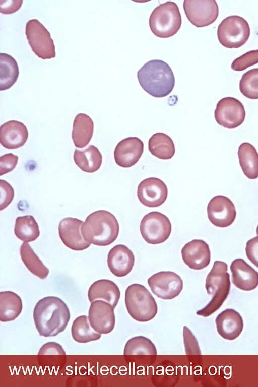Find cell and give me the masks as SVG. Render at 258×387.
Listing matches in <instances>:
<instances>
[{"instance_id":"6da1fadb","label":"cell","mask_w":258,"mask_h":387,"mask_svg":"<svg viewBox=\"0 0 258 387\" xmlns=\"http://www.w3.org/2000/svg\"><path fill=\"white\" fill-rule=\"evenodd\" d=\"M33 316L40 336L53 337L64 331L70 319V313L60 298L47 296L37 302Z\"/></svg>"},{"instance_id":"7a4b0ae2","label":"cell","mask_w":258,"mask_h":387,"mask_svg":"<svg viewBox=\"0 0 258 387\" xmlns=\"http://www.w3.org/2000/svg\"><path fill=\"white\" fill-rule=\"evenodd\" d=\"M137 77L143 90L156 98L167 96L175 85L174 75L170 67L159 59L145 63L138 71Z\"/></svg>"},{"instance_id":"3957f363","label":"cell","mask_w":258,"mask_h":387,"mask_svg":"<svg viewBox=\"0 0 258 387\" xmlns=\"http://www.w3.org/2000/svg\"><path fill=\"white\" fill-rule=\"evenodd\" d=\"M119 226L115 217L105 210L95 211L86 218L81 227L84 239L97 246H107L117 238Z\"/></svg>"},{"instance_id":"277c9868","label":"cell","mask_w":258,"mask_h":387,"mask_svg":"<svg viewBox=\"0 0 258 387\" xmlns=\"http://www.w3.org/2000/svg\"><path fill=\"white\" fill-rule=\"evenodd\" d=\"M228 265L225 262L216 261L208 274L205 288L208 295H212L209 303L197 311L198 315L208 317L216 311L227 298L230 289V275Z\"/></svg>"},{"instance_id":"5b68a950","label":"cell","mask_w":258,"mask_h":387,"mask_svg":"<svg viewBox=\"0 0 258 387\" xmlns=\"http://www.w3.org/2000/svg\"><path fill=\"white\" fill-rule=\"evenodd\" d=\"M125 304L130 315L139 322L152 320L158 311L153 296L144 286L139 284H131L126 288Z\"/></svg>"},{"instance_id":"8992f818","label":"cell","mask_w":258,"mask_h":387,"mask_svg":"<svg viewBox=\"0 0 258 387\" xmlns=\"http://www.w3.org/2000/svg\"><path fill=\"white\" fill-rule=\"evenodd\" d=\"M181 16L177 5L171 1L160 4L151 13L149 26L152 32L160 38L173 36L181 26Z\"/></svg>"},{"instance_id":"52a82bcc","label":"cell","mask_w":258,"mask_h":387,"mask_svg":"<svg viewBox=\"0 0 258 387\" xmlns=\"http://www.w3.org/2000/svg\"><path fill=\"white\" fill-rule=\"evenodd\" d=\"M250 30L248 22L242 17L233 15L224 19L217 29L219 42L228 48H238L248 40Z\"/></svg>"},{"instance_id":"ba28073f","label":"cell","mask_w":258,"mask_h":387,"mask_svg":"<svg viewBox=\"0 0 258 387\" xmlns=\"http://www.w3.org/2000/svg\"><path fill=\"white\" fill-rule=\"evenodd\" d=\"M25 34L32 50L38 57L47 59L55 57V47L50 33L37 19L27 22Z\"/></svg>"},{"instance_id":"9c48e42d","label":"cell","mask_w":258,"mask_h":387,"mask_svg":"<svg viewBox=\"0 0 258 387\" xmlns=\"http://www.w3.org/2000/svg\"><path fill=\"white\" fill-rule=\"evenodd\" d=\"M171 224L169 218L157 211L151 212L142 218L140 231L143 239L151 244L165 242L171 232Z\"/></svg>"},{"instance_id":"30bf717a","label":"cell","mask_w":258,"mask_h":387,"mask_svg":"<svg viewBox=\"0 0 258 387\" xmlns=\"http://www.w3.org/2000/svg\"><path fill=\"white\" fill-rule=\"evenodd\" d=\"M183 6L187 18L197 27L212 24L219 15L218 6L215 0H184Z\"/></svg>"},{"instance_id":"8fae6325","label":"cell","mask_w":258,"mask_h":387,"mask_svg":"<svg viewBox=\"0 0 258 387\" xmlns=\"http://www.w3.org/2000/svg\"><path fill=\"white\" fill-rule=\"evenodd\" d=\"M214 116L218 124L226 128L233 129L244 122L245 111L243 105L239 100L226 97L217 103Z\"/></svg>"},{"instance_id":"7c38bea8","label":"cell","mask_w":258,"mask_h":387,"mask_svg":"<svg viewBox=\"0 0 258 387\" xmlns=\"http://www.w3.org/2000/svg\"><path fill=\"white\" fill-rule=\"evenodd\" d=\"M147 282L152 293L164 300L175 298L180 294L183 287L181 277L171 271L155 273L148 279Z\"/></svg>"},{"instance_id":"4fadbf2b","label":"cell","mask_w":258,"mask_h":387,"mask_svg":"<svg viewBox=\"0 0 258 387\" xmlns=\"http://www.w3.org/2000/svg\"><path fill=\"white\" fill-rule=\"evenodd\" d=\"M208 218L214 225L226 227L236 218V211L233 202L227 197L218 195L209 201L207 208Z\"/></svg>"},{"instance_id":"5bb4252c","label":"cell","mask_w":258,"mask_h":387,"mask_svg":"<svg viewBox=\"0 0 258 387\" xmlns=\"http://www.w3.org/2000/svg\"><path fill=\"white\" fill-rule=\"evenodd\" d=\"M112 306L103 300L91 303L88 318L92 328L101 334H107L114 329L115 316Z\"/></svg>"},{"instance_id":"9a60e30c","label":"cell","mask_w":258,"mask_h":387,"mask_svg":"<svg viewBox=\"0 0 258 387\" xmlns=\"http://www.w3.org/2000/svg\"><path fill=\"white\" fill-rule=\"evenodd\" d=\"M168 189L165 183L156 177H149L142 180L138 185L137 196L144 206L158 207L166 200Z\"/></svg>"},{"instance_id":"2e32d148","label":"cell","mask_w":258,"mask_h":387,"mask_svg":"<svg viewBox=\"0 0 258 387\" xmlns=\"http://www.w3.org/2000/svg\"><path fill=\"white\" fill-rule=\"evenodd\" d=\"M83 223V221L72 217L65 218L59 223L58 234L60 239L67 247L72 250H83L91 245L82 235Z\"/></svg>"},{"instance_id":"e0dca14e","label":"cell","mask_w":258,"mask_h":387,"mask_svg":"<svg viewBox=\"0 0 258 387\" xmlns=\"http://www.w3.org/2000/svg\"><path fill=\"white\" fill-rule=\"evenodd\" d=\"M144 151L143 142L138 137H127L120 141L115 147L114 158L115 163L123 168L135 165Z\"/></svg>"},{"instance_id":"ac0fdd59","label":"cell","mask_w":258,"mask_h":387,"mask_svg":"<svg viewBox=\"0 0 258 387\" xmlns=\"http://www.w3.org/2000/svg\"><path fill=\"white\" fill-rule=\"evenodd\" d=\"M181 253L184 263L191 269L202 270L210 264V248L203 240L194 239L187 242L182 247Z\"/></svg>"},{"instance_id":"d6986e66","label":"cell","mask_w":258,"mask_h":387,"mask_svg":"<svg viewBox=\"0 0 258 387\" xmlns=\"http://www.w3.org/2000/svg\"><path fill=\"white\" fill-rule=\"evenodd\" d=\"M107 262L108 268L112 274L118 277H122L132 270L135 256L132 251L127 246L118 244L109 251Z\"/></svg>"},{"instance_id":"ffe728a7","label":"cell","mask_w":258,"mask_h":387,"mask_svg":"<svg viewBox=\"0 0 258 387\" xmlns=\"http://www.w3.org/2000/svg\"><path fill=\"white\" fill-rule=\"evenodd\" d=\"M233 284L246 291L255 289L258 286V273L243 259H237L230 265Z\"/></svg>"},{"instance_id":"44dd1931","label":"cell","mask_w":258,"mask_h":387,"mask_svg":"<svg viewBox=\"0 0 258 387\" xmlns=\"http://www.w3.org/2000/svg\"><path fill=\"white\" fill-rule=\"evenodd\" d=\"M217 331L223 338L233 340L241 333L243 322L241 316L235 310L228 308L220 313L215 319Z\"/></svg>"},{"instance_id":"7402d4cb","label":"cell","mask_w":258,"mask_h":387,"mask_svg":"<svg viewBox=\"0 0 258 387\" xmlns=\"http://www.w3.org/2000/svg\"><path fill=\"white\" fill-rule=\"evenodd\" d=\"M28 138V131L22 122L10 120L0 127V143L5 148L15 149L22 147Z\"/></svg>"},{"instance_id":"603a6c76","label":"cell","mask_w":258,"mask_h":387,"mask_svg":"<svg viewBox=\"0 0 258 387\" xmlns=\"http://www.w3.org/2000/svg\"><path fill=\"white\" fill-rule=\"evenodd\" d=\"M120 297L118 286L113 281L101 279L94 282L89 287L88 297L92 303L97 300L104 301L115 308Z\"/></svg>"},{"instance_id":"cb8c5ba5","label":"cell","mask_w":258,"mask_h":387,"mask_svg":"<svg viewBox=\"0 0 258 387\" xmlns=\"http://www.w3.org/2000/svg\"><path fill=\"white\" fill-rule=\"evenodd\" d=\"M93 131L94 123L89 116L82 113L76 115L72 132L75 146L79 148L87 146L92 137Z\"/></svg>"},{"instance_id":"d4e9b609","label":"cell","mask_w":258,"mask_h":387,"mask_svg":"<svg viewBox=\"0 0 258 387\" xmlns=\"http://www.w3.org/2000/svg\"><path fill=\"white\" fill-rule=\"evenodd\" d=\"M75 164L84 172L93 173L100 167L102 156L98 149L90 145L82 150L76 149L74 153Z\"/></svg>"},{"instance_id":"484cf974","label":"cell","mask_w":258,"mask_h":387,"mask_svg":"<svg viewBox=\"0 0 258 387\" xmlns=\"http://www.w3.org/2000/svg\"><path fill=\"white\" fill-rule=\"evenodd\" d=\"M239 162L244 174L249 179L258 178V153L248 142L240 144L238 150Z\"/></svg>"},{"instance_id":"4316f807","label":"cell","mask_w":258,"mask_h":387,"mask_svg":"<svg viewBox=\"0 0 258 387\" xmlns=\"http://www.w3.org/2000/svg\"><path fill=\"white\" fill-rule=\"evenodd\" d=\"M23 308L21 297L16 293L5 291L0 292V321L15 320L21 314Z\"/></svg>"},{"instance_id":"83f0119b","label":"cell","mask_w":258,"mask_h":387,"mask_svg":"<svg viewBox=\"0 0 258 387\" xmlns=\"http://www.w3.org/2000/svg\"><path fill=\"white\" fill-rule=\"evenodd\" d=\"M148 149L152 155L162 160L170 159L175 152L173 140L163 133H157L151 136L148 142Z\"/></svg>"},{"instance_id":"f1b7e54d","label":"cell","mask_w":258,"mask_h":387,"mask_svg":"<svg viewBox=\"0 0 258 387\" xmlns=\"http://www.w3.org/2000/svg\"><path fill=\"white\" fill-rule=\"evenodd\" d=\"M19 70L16 60L6 53H0V90L10 89L17 81Z\"/></svg>"},{"instance_id":"f546056e","label":"cell","mask_w":258,"mask_h":387,"mask_svg":"<svg viewBox=\"0 0 258 387\" xmlns=\"http://www.w3.org/2000/svg\"><path fill=\"white\" fill-rule=\"evenodd\" d=\"M20 252L23 263L32 274L41 279L47 278L49 273V269L35 254L29 243L24 242L21 245Z\"/></svg>"},{"instance_id":"4dcf8cb0","label":"cell","mask_w":258,"mask_h":387,"mask_svg":"<svg viewBox=\"0 0 258 387\" xmlns=\"http://www.w3.org/2000/svg\"><path fill=\"white\" fill-rule=\"evenodd\" d=\"M73 339L80 343H86L99 340L101 334L95 331L91 327L88 316L81 315L73 321L71 327Z\"/></svg>"},{"instance_id":"1f68e13d","label":"cell","mask_w":258,"mask_h":387,"mask_svg":"<svg viewBox=\"0 0 258 387\" xmlns=\"http://www.w3.org/2000/svg\"><path fill=\"white\" fill-rule=\"evenodd\" d=\"M14 233L18 239L24 242L35 241L40 235L38 225L31 215L19 216L16 218Z\"/></svg>"},{"instance_id":"d6a6232c","label":"cell","mask_w":258,"mask_h":387,"mask_svg":"<svg viewBox=\"0 0 258 387\" xmlns=\"http://www.w3.org/2000/svg\"><path fill=\"white\" fill-rule=\"evenodd\" d=\"M157 350L153 343L148 338L142 336L130 339L126 343L123 350L124 355H156Z\"/></svg>"},{"instance_id":"836d02e7","label":"cell","mask_w":258,"mask_h":387,"mask_svg":"<svg viewBox=\"0 0 258 387\" xmlns=\"http://www.w3.org/2000/svg\"><path fill=\"white\" fill-rule=\"evenodd\" d=\"M239 89L246 97L258 99V68L250 70L242 75L239 82Z\"/></svg>"},{"instance_id":"e575fe53","label":"cell","mask_w":258,"mask_h":387,"mask_svg":"<svg viewBox=\"0 0 258 387\" xmlns=\"http://www.w3.org/2000/svg\"><path fill=\"white\" fill-rule=\"evenodd\" d=\"M258 63V49L246 52L236 58L232 63L231 68L236 71H241Z\"/></svg>"},{"instance_id":"d590c367","label":"cell","mask_w":258,"mask_h":387,"mask_svg":"<svg viewBox=\"0 0 258 387\" xmlns=\"http://www.w3.org/2000/svg\"><path fill=\"white\" fill-rule=\"evenodd\" d=\"M183 342L186 355H201L198 342L191 331L186 326L183 329Z\"/></svg>"},{"instance_id":"8d00e7d4","label":"cell","mask_w":258,"mask_h":387,"mask_svg":"<svg viewBox=\"0 0 258 387\" xmlns=\"http://www.w3.org/2000/svg\"><path fill=\"white\" fill-rule=\"evenodd\" d=\"M1 199L0 210L6 208L12 201L14 191L11 185L4 180H0Z\"/></svg>"},{"instance_id":"74e56055","label":"cell","mask_w":258,"mask_h":387,"mask_svg":"<svg viewBox=\"0 0 258 387\" xmlns=\"http://www.w3.org/2000/svg\"><path fill=\"white\" fill-rule=\"evenodd\" d=\"M18 161V156L12 153L6 154L0 157V175L13 170Z\"/></svg>"},{"instance_id":"f35d334b","label":"cell","mask_w":258,"mask_h":387,"mask_svg":"<svg viewBox=\"0 0 258 387\" xmlns=\"http://www.w3.org/2000/svg\"><path fill=\"white\" fill-rule=\"evenodd\" d=\"M245 252L248 260L258 268V236L247 242Z\"/></svg>"},{"instance_id":"ab89813d","label":"cell","mask_w":258,"mask_h":387,"mask_svg":"<svg viewBox=\"0 0 258 387\" xmlns=\"http://www.w3.org/2000/svg\"><path fill=\"white\" fill-rule=\"evenodd\" d=\"M38 355H66L61 345L55 342H48L42 346Z\"/></svg>"},{"instance_id":"60d3db41","label":"cell","mask_w":258,"mask_h":387,"mask_svg":"<svg viewBox=\"0 0 258 387\" xmlns=\"http://www.w3.org/2000/svg\"><path fill=\"white\" fill-rule=\"evenodd\" d=\"M23 1H0V11L4 14H10L17 11L22 6Z\"/></svg>"},{"instance_id":"b9f144b4","label":"cell","mask_w":258,"mask_h":387,"mask_svg":"<svg viewBox=\"0 0 258 387\" xmlns=\"http://www.w3.org/2000/svg\"><path fill=\"white\" fill-rule=\"evenodd\" d=\"M256 232L257 235L258 236V225H257V226L256 227Z\"/></svg>"}]
</instances>
